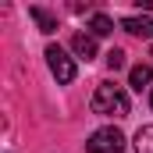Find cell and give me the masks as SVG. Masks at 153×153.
Segmentation results:
<instances>
[{"mask_svg": "<svg viewBox=\"0 0 153 153\" xmlns=\"http://www.w3.org/2000/svg\"><path fill=\"white\" fill-rule=\"evenodd\" d=\"M93 114H100V117H128V96H125V89L114 85V82L96 85V93H93Z\"/></svg>", "mask_w": 153, "mask_h": 153, "instance_id": "1", "label": "cell"}, {"mask_svg": "<svg viewBox=\"0 0 153 153\" xmlns=\"http://www.w3.org/2000/svg\"><path fill=\"white\" fill-rule=\"evenodd\" d=\"M121 146H125V135L117 128H100V132L89 135L85 153H121Z\"/></svg>", "mask_w": 153, "mask_h": 153, "instance_id": "2", "label": "cell"}, {"mask_svg": "<svg viewBox=\"0 0 153 153\" xmlns=\"http://www.w3.org/2000/svg\"><path fill=\"white\" fill-rule=\"evenodd\" d=\"M46 64H50V71L57 75V82H71V78H75V64H71V57H68L61 46H46Z\"/></svg>", "mask_w": 153, "mask_h": 153, "instance_id": "3", "label": "cell"}, {"mask_svg": "<svg viewBox=\"0 0 153 153\" xmlns=\"http://www.w3.org/2000/svg\"><path fill=\"white\" fill-rule=\"evenodd\" d=\"M71 50H75V57H82V61H93L96 57V39L85 36V32H75L71 36Z\"/></svg>", "mask_w": 153, "mask_h": 153, "instance_id": "4", "label": "cell"}, {"mask_svg": "<svg viewBox=\"0 0 153 153\" xmlns=\"http://www.w3.org/2000/svg\"><path fill=\"white\" fill-rule=\"evenodd\" d=\"M121 29H125V32H132V36L153 39V18H125V22H121Z\"/></svg>", "mask_w": 153, "mask_h": 153, "instance_id": "5", "label": "cell"}, {"mask_svg": "<svg viewBox=\"0 0 153 153\" xmlns=\"http://www.w3.org/2000/svg\"><path fill=\"white\" fill-rule=\"evenodd\" d=\"M128 82H132V89H139V93H143V89L153 82V68H150V64H135V68L128 71Z\"/></svg>", "mask_w": 153, "mask_h": 153, "instance_id": "6", "label": "cell"}, {"mask_svg": "<svg viewBox=\"0 0 153 153\" xmlns=\"http://www.w3.org/2000/svg\"><path fill=\"white\" fill-rule=\"evenodd\" d=\"M29 14L36 18V25H39V32H53L57 29V18L50 14V11H43V7H29Z\"/></svg>", "mask_w": 153, "mask_h": 153, "instance_id": "7", "label": "cell"}, {"mask_svg": "<svg viewBox=\"0 0 153 153\" xmlns=\"http://www.w3.org/2000/svg\"><path fill=\"white\" fill-rule=\"evenodd\" d=\"M135 153H153V125H143L135 132Z\"/></svg>", "mask_w": 153, "mask_h": 153, "instance_id": "8", "label": "cell"}, {"mask_svg": "<svg viewBox=\"0 0 153 153\" xmlns=\"http://www.w3.org/2000/svg\"><path fill=\"white\" fill-rule=\"evenodd\" d=\"M89 29H93V36H111V32H114V22H111L107 14H93V18H89Z\"/></svg>", "mask_w": 153, "mask_h": 153, "instance_id": "9", "label": "cell"}, {"mask_svg": "<svg viewBox=\"0 0 153 153\" xmlns=\"http://www.w3.org/2000/svg\"><path fill=\"white\" fill-rule=\"evenodd\" d=\"M107 68H111V71H121V68H125V50H111V53H107Z\"/></svg>", "mask_w": 153, "mask_h": 153, "instance_id": "10", "label": "cell"}, {"mask_svg": "<svg viewBox=\"0 0 153 153\" xmlns=\"http://www.w3.org/2000/svg\"><path fill=\"white\" fill-rule=\"evenodd\" d=\"M150 57H153V46H150Z\"/></svg>", "mask_w": 153, "mask_h": 153, "instance_id": "11", "label": "cell"}, {"mask_svg": "<svg viewBox=\"0 0 153 153\" xmlns=\"http://www.w3.org/2000/svg\"><path fill=\"white\" fill-rule=\"evenodd\" d=\"M150 103H153V93H150Z\"/></svg>", "mask_w": 153, "mask_h": 153, "instance_id": "12", "label": "cell"}]
</instances>
